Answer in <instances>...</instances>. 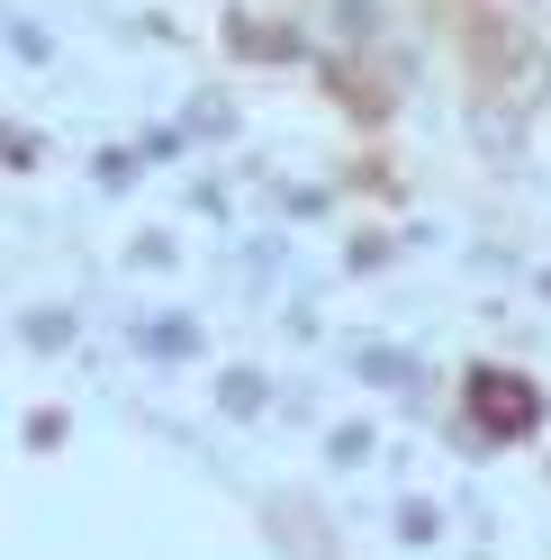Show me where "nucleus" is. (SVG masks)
Here are the masks:
<instances>
[{"label": "nucleus", "mask_w": 551, "mask_h": 560, "mask_svg": "<svg viewBox=\"0 0 551 560\" xmlns=\"http://www.w3.org/2000/svg\"><path fill=\"white\" fill-rule=\"evenodd\" d=\"M470 416L489 434H525L542 416V398H534V380H515V371H470Z\"/></svg>", "instance_id": "nucleus-1"}]
</instances>
